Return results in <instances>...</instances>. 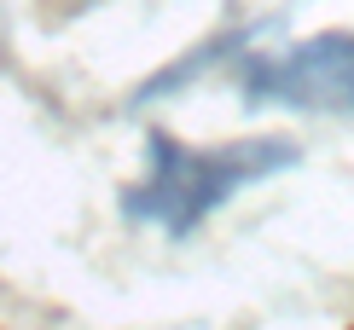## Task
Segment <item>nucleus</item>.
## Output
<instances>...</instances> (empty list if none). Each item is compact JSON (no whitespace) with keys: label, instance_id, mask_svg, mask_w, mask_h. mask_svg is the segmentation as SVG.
Here are the masks:
<instances>
[{"label":"nucleus","instance_id":"obj_1","mask_svg":"<svg viewBox=\"0 0 354 330\" xmlns=\"http://www.w3.org/2000/svg\"><path fill=\"white\" fill-rule=\"evenodd\" d=\"M297 168L290 139H239V145H180L169 133L145 139V179L122 191V215L169 237H192L215 208H227L244 186Z\"/></svg>","mask_w":354,"mask_h":330},{"label":"nucleus","instance_id":"obj_2","mask_svg":"<svg viewBox=\"0 0 354 330\" xmlns=\"http://www.w3.org/2000/svg\"><path fill=\"white\" fill-rule=\"evenodd\" d=\"M239 87L250 104H290L319 116H354V35L326 29L279 58H244Z\"/></svg>","mask_w":354,"mask_h":330}]
</instances>
